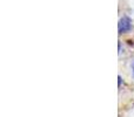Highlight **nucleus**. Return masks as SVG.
Wrapping results in <instances>:
<instances>
[{
  "label": "nucleus",
  "mask_w": 134,
  "mask_h": 117,
  "mask_svg": "<svg viewBox=\"0 0 134 117\" xmlns=\"http://www.w3.org/2000/svg\"><path fill=\"white\" fill-rule=\"evenodd\" d=\"M131 19L128 16H122L119 21V33L122 34V33H126L131 29Z\"/></svg>",
  "instance_id": "1"
},
{
  "label": "nucleus",
  "mask_w": 134,
  "mask_h": 117,
  "mask_svg": "<svg viewBox=\"0 0 134 117\" xmlns=\"http://www.w3.org/2000/svg\"><path fill=\"white\" fill-rule=\"evenodd\" d=\"M132 70H133V75H134V61H133V63H132Z\"/></svg>",
  "instance_id": "2"
}]
</instances>
